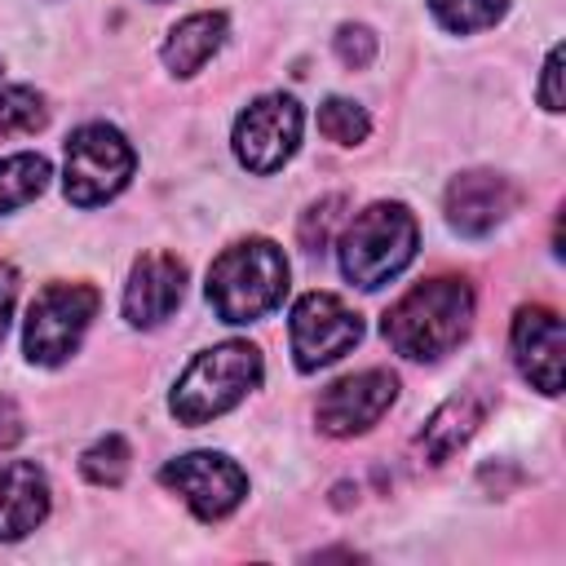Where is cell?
Listing matches in <instances>:
<instances>
[{
    "instance_id": "d4e9b609",
    "label": "cell",
    "mask_w": 566,
    "mask_h": 566,
    "mask_svg": "<svg viewBox=\"0 0 566 566\" xmlns=\"http://www.w3.org/2000/svg\"><path fill=\"white\" fill-rule=\"evenodd\" d=\"M22 438V411L9 394H0V451H9Z\"/></svg>"
},
{
    "instance_id": "cb8c5ba5",
    "label": "cell",
    "mask_w": 566,
    "mask_h": 566,
    "mask_svg": "<svg viewBox=\"0 0 566 566\" xmlns=\"http://www.w3.org/2000/svg\"><path fill=\"white\" fill-rule=\"evenodd\" d=\"M539 102H544V111H562V49L553 44L548 49V57H544V80H539Z\"/></svg>"
},
{
    "instance_id": "8fae6325",
    "label": "cell",
    "mask_w": 566,
    "mask_h": 566,
    "mask_svg": "<svg viewBox=\"0 0 566 566\" xmlns=\"http://www.w3.org/2000/svg\"><path fill=\"white\" fill-rule=\"evenodd\" d=\"M447 221L451 230L469 234V239H482L491 234L500 221H509V212L517 208V186L500 172H486V168H469L460 177H451L447 186Z\"/></svg>"
},
{
    "instance_id": "2e32d148",
    "label": "cell",
    "mask_w": 566,
    "mask_h": 566,
    "mask_svg": "<svg viewBox=\"0 0 566 566\" xmlns=\"http://www.w3.org/2000/svg\"><path fill=\"white\" fill-rule=\"evenodd\" d=\"M226 13H190V18H181L172 31H168V40H164V66L172 71V75H195L221 44H226Z\"/></svg>"
},
{
    "instance_id": "ac0fdd59",
    "label": "cell",
    "mask_w": 566,
    "mask_h": 566,
    "mask_svg": "<svg viewBox=\"0 0 566 566\" xmlns=\"http://www.w3.org/2000/svg\"><path fill=\"white\" fill-rule=\"evenodd\" d=\"M49 111H44V97L27 84H9L0 88V142L18 137V133H35L44 128Z\"/></svg>"
},
{
    "instance_id": "52a82bcc",
    "label": "cell",
    "mask_w": 566,
    "mask_h": 566,
    "mask_svg": "<svg viewBox=\"0 0 566 566\" xmlns=\"http://www.w3.org/2000/svg\"><path fill=\"white\" fill-rule=\"evenodd\" d=\"M159 482L186 500L199 522H221L248 495V473L221 451H190L159 469Z\"/></svg>"
},
{
    "instance_id": "ffe728a7",
    "label": "cell",
    "mask_w": 566,
    "mask_h": 566,
    "mask_svg": "<svg viewBox=\"0 0 566 566\" xmlns=\"http://www.w3.org/2000/svg\"><path fill=\"white\" fill-rule=\"evenodd\" d=\"M318 133H323L327 142H336V146H358V142L371 133V119H367V111H363L358 102H349V97H327V102L318 106Z\"/></svg>"
},
{
    "instance_id": "e0dca14e",
    "label": "cell",
    "mask_w": 566,
    "mask_h": 566,
    "mask_svg": "<svg viewBox=\"0 0 566 566\" xmlns=\"http://www.w3.org/2000/svg\"><path fill=\"white\" fill-rule=\"evenodd\" d=\"M49 186V159L44 155H9L0 159V212H13L22 203H31L40 190Z\"/></svg>"
},
{
    "instance_id": "9c48e42d",
    "label": "cell",
    "mask_w": 566,
    "mask_h": 566,
    "mask_svg": "<svg viewBox=\"0 0 566 566\" xmlns=\"http://www.w3.org/2000/svg\"><path fill=\"white\" fill-rule=\"evenodd\" d=\"M301 146V106L287 93L256 97L234 119V155L248 172H274L283 168Z\"/></svg>"
},
{
    "instance_id": "7a4b0ae2",
    "label": "cell",
    "mask_w": 566,
    "mask_h": 566,
    "mask_svg": "<svg viewBox=\"0 0 566 566\" xmlns=\"http://www.w3.org/2000/svg\"><path fill=\"white\" fill-rule=\"evenodd\" d=\"M287 292L283 248L270 239H239L208 265V305L221 323H256Z\"/></svg>"
},
{
    "instance_id": "6da1fadb",
    "label": "cell",
    "mask_w": 566,
    "mask_h": 566,
    "mask_svg": "<svg viewBox=\"0 0 566 566\" xmlns=\"http://www.w3.org/2000/svg\"><path fill=\"white\" fill-rule=\"evenodd\" d=\"M469 327H473V287L455 274L416 283L389 305L380 323L385 340L411 363H438L469 336Z\"/></svg>"
},
{
    "instance_id": "3957f363",
    "label": "cell",
    "mask_w": 566,
    "mask_h": 566,
    "mask_svg": "<svg viewBox=\"0 0 566 566\" xmlns=\"http://www.w3.org/2000/svg\"><path fill=\"white\" fill-rule=\"evenodd\" d=\"M256 385H261V349L248 340H226V345L195 354V363L181 371L168 407L181 424H208V420L226 416L230 407H239Z\"/></svg>"
},
{
    "instance_id": "4fadbf2b",
    "label": "cell",
    "mask_w": 566,
    "mask_h": 566,
    "mask_svg": "<svg viewBox=\"0 0 566 566\" xmlns=\"http://www.w3.org/2000/svg\"><path fill=\"white\" fill-rule=\"evenodd\" d=\"M186 296V261L172 252H146L124 283V318L133 327H159Z\"/></svg>"
},
{
    "instance_id": "603a6c76",
    "label": "cell",
    "mask_w": 566,
    "mask_h": 566,
    "mask_svg": "<svg viewBox=\"0 0 566 566\" xmlns=\"http://www.w3.org/2000/svg\"><path fill=\"white\" fill-rule=\"evenodd\" d=\"M336 57H340L349 71L371 66V57H376V35H371V27H363V22H345V27L336 31Z\"/></svg>"
},
{
    "instance_id": "ba28073f",
    "label": "cell",
    "mask_w": 566,
    "mask_h": 566,
    "mask_svg": "<svg viewBox=\"0 0 566 566\" xmlns=\"http://www.w3.org/2000/svg\"><path fill=\"white\" fill-rule=\"evenodd\" d=\"M292 354L301 371H318L363 340V318L332 292H305L292 305Z\"/></svg>"
},
{
    "instance_id": "277c9868",
    "label": "cell",
    "mask_w": 566,
    "mask_h": 566,
    "mask_svg": "<svg viewBox=\"0 0 566 566\" xmlns=\"http://www.w3.org/2000/svg\"><path fill=\"white\" fill-rule=\"evenodd\" d=\"M416 239H420V230H416V217L407 212V203L380 199V203L363 208L345 226V234H340V270H345V279L354 287L376 292V287H385L389 279H398L411 265Z\"/></svg>"
},
{
    "instance_id": "8992f818",
    "label": "cell",
    "mask_w": 566,
    "mask_h": 566,
    "mask_svg": "<svg viewBox=\"0 0 566 566\" xmlns=\"http://www.w3.org/2000/svg\"><path fill=\"white\" fill-rule=\"evenodd\" d=\"M133 146L111 124H84L66 137V199L80 208L115 199L133 177Z\"/></svg>"
},
{
    "instance_id": "7402d4cb",
    "label": "cell",
    "mask_w": 566,
    "mask_h": 566,
    "mask_svg": "<svg viewBox=\"0 0 566 566\" xmlns=\"http://www.w3.org/2000/svg\"><path fill=\"white\" fill-rule=\"evenodd\" d=\"M345 208H349V199H345V195H323L318 203H310V208L301 212V226H296L301 248H305V252H323V248H327V239H332V230L340 226Z\"/></svg>"
},
{
    "instance_id": "44dd1931",
    "label": "cell",
    "mask_w": 566,
    "mask_h": 566,
    "mask_svg": "<svg viewBox=\"0 0 566 566\" xmlns=\"http://www.w3.org/2000/svg\"><path fill=\"white\" fill-rule=\"evenodd\" d=\"M80 473H84L93 486H119L124 473H128V442H124L119 433L97 438V442L80 455Z\"/></svg>"
},
{
    "instance_id": "5bb4252c",
    "label": "cell",
    "mask_w": 566,
    "mask_h": 566,
    "mask_svg": "<svg viewBox=\"0 0 566 566\" xmlns=\"http://www.w3.org/2000/svg\"><path fill=\"white\" fill-rule=\"evenodd\" d=\"M49 517V478L31 460L0 464V539H22Z\"/></svg>"
},
{
    "instance_id": "5b68a950",
    "label": "cell",
    "mask_w": 566,
    "mask_h": 566,
    "mask_svg": "<svg viewBox=\"0 0 566 566\" xmlns=\"http://www.w3.org/2000/svg\"><path fill=\"white\" fill-rule=\"evenodd\" d=\"M97 305H102V296L88 283H49V287H40L31 310H27V327H22L27 358L35 367L66 363L80 349L88 323L97 318Z\"/></svg>"
},
{
    "instance_id": "d6986e66",
    "label": "cell",
    "mask_w": 566,
    "mask_h": 566,
    "mask_svg": "<svg viewBox=\"0 0 566 566\" xmlns=\"http://www.w3.org/2000/svg\"><path fill=\"white\" fill-rule=\"evenodd\" d=\"M433 18L455 31V35H469V31H482V27H495L509 9V0H429Z\"/></svg>"
},
{
    "instance_id": "7c38bea8",
    "label": "cell",
    "mask_w": 566,
    "mask_h": 566,
    "mask_svg": "<svg viewBox=\"0 0 566 566\" xmlns=\"http://www.w3.org/2000/svg\"><path fill=\"white\" fill-rule=\"evenodd\" d=\"M513 363L539 394H562V318L548 305H522L513 318Z\"/></svg>"
},
{
    "instance_id": "30bf717a",
    "label": "cell",
    "mask_w": 566,
    "mask_h": 566,
    "mask_svg": "<svg viewBox=\"0 0 566 566\" xmlns=\"http://www.w3.org/2000/svg\"><path fill=\"white\" fill-rule=\"evenodd\" d=\"M394 398H398V376L385 367H367L327 385V394L314 407V420L327 438H354L367 433L394 407Z\"/></svg>"
},
{
    "instance_id": "9a60e30c",
    "label": "cell",
    "mask_w": 566,
    "mask_h": 566,
    "mask_svg": "<svg viewBox=\"0 0 566 566\" xmlns=\"http://www.w3.org/2000/svg\"><path fill=\"white\" fill-rule=\"evenodd\" d=\"M486 407H491V398H486V394H473V389L447 398V402L424 420V429H420V438H416L424 464H447V460L478 433V424L486 420Z\"/></svg>"
},
{
    "instance_id": "484cf974",
    "label": "cell",
    "mask_w": 566,
    "mask_h": 566,
    "mask_svg": "<svg viewBox=\"0 0 566 566\" xmlns=\"http://www.w3.org/2000/svg\"><path fill=\"white\" fill-rule=\"evenodd\" d=\"M13 301H18V270L9 261H0V340H4V327L13 314Z\"/></svg>"
}]
</instances>
